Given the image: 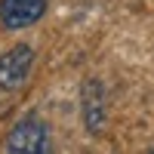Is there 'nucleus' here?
<instances>
[{
  "label": "nucleus",
  "instance_id": "f257e3e1",
  "mask_svg": "<svg viewBox=\"0 0 154 154\" xmlns=\"http://www.w3.org/2000/svg\"><path fill=\"white\" fill-rule=\"evenodd\" d=\"M6 154H56L49 126L37 114H25L6 136Z\"/></svg>",
  "mask_w": 154,
  "mask_h": 154
},
{
  "label": "nucleus",
  "instance_id": "f03ea898",
  "mask_svg": "<svg viewBox=\"0 0 154 154\" xmlns=\"http://www.w3.org/2000/svg\"><path fill=\"white\" fill-rule=\"evenodd\" d=\"M37 53L31 43H12L9 49L0 53V89L3 93H16V89L31 77Z\"/></svg>",
  "mask_w": 154,
  "mask_h": 154
},
{
  "label": "nucleus",
  "instance_id": "7ed1b4c3",
  "mask_svg": "<svg viewBox=\"0 0 154 154\" xmlns=\"http://www.w3.org/2000/svg\"><path fill=\"white\" fill-rule=\"evenodd\" d=\"M80 120L89 136H102L108 123V93L99 77H89L80 86Z\"/></svg>",
  "mask_w": 154,
  "mask_h": 154
},
{
  "label": "nucleus",
  "instance_id": "20e7f679",
  "mask_svg": "<svg viewBox=\"0 0 154 154\" xmlns=\"http://www.w3.org/2000/svg\"><path fill=\"white\" fill-rule=\"evenodd\" d=\"M46 0H0V25L6 31H25L46 16Z\"/></svg>",
  "mask_w": 154,
  "mask_h": 154
}]
</instances>
